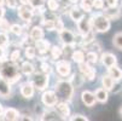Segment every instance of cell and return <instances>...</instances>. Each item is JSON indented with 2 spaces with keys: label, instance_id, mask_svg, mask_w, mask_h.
Listing matches in <instances>:
<instances>
[{
  "label": "cell",
  "instance_id": "obj_1",
  "mask_svg": "<svg viewBox=\"0 0 122 121\" xmlns=\"http://www.w3.org/2000/svg\"><path fill=\"white\" fill-rule=\"evenodd\" d=\"M0 78L5 79L10 84H15L21 79V70L17 62L11 59H1L0 61Z\"/></svg>",
  "mask_w": 122,
  "mask_h": 121
},
{
  "label": "cell",
  "instance_id": "obj_2",
  "mask_svg": "<svg viewBox=\"0 0 122 121\" xmlns=\"http://www.w3.org/2000/svg\"><path fill=\"white\" fill-rule=\"evenodd\" d=\"M58 97V99L61 100H65V102H70L73 99V95H74V87L70 84L69 80H61L56 84L55 90H53Z\"/></svg>",
  "mask_w": 122,
  "mask_h": 121
},
{
  "label": "cell",
  "instance_id": "obj_3",
  "mask_svg": "<svg viewBox=\"0 0 122 121\" xmlns=\"http://www.w3.org/2000/svg\"><path fill=\"white\" fill-rule=\"evenodd\" d=\"M90 18H91L92 29L94 32H98V33H107V32H109V29L111 27V23H110V20L104 13L93 15L92 17H90Z\"/></svg>",
  "mask_w": 122,
  "mask_h": 121
},
{
  "label": "cell",
  "instance_id": "obj_4",
  "mask_svg": "<svg viewBox=\"0 0 122 121\" xmlns=\"http://www.w3.org/2000/svg\"><path fill=\"white\" fill-rule=\"evenodd\" d=\"M48 75L47 74H44V73H36L34 74L33 76V80H31V84L34 86V89L38 90V91H44L47 89L48 86Z\"/></svg>",
  "mask_w": 122,
  "mask_h": 121
},
{
  "label": "cell",
  "instance_id": "obj_5",
  "mask_svg": "<svg viewBox=\"0 0 122 121\" xmlns=\"http://www.w3.org/2000/svg\"><path fill=\"white\" fill-rule=\"evenodd\" d=\"M18 17L24 21V22H30L33 16H34V12H33V6L30 4H21L18 7Z\"/></svg>",
  "mask_w": 122,
  "mask_h": 121
},
{
  "label": "cell",
  "instance_id": "obj_6",
  "mask_svg": "<svg viewBox=\"0 0 122 121\" xmlns=\"http://www.w3.org/2000/svg\"><path fill=\"white\" fill-rule=\"evenodd\" d=\"M41 100H42V103H44L45 107H47V108H53L55 104H56L59 99H58V97H57V95H56L55 91H51V90L45 91V90H44V93H42V96H41Z\"/></svg>",
  "mask_w": 122,
  "mask_h": 121
},
{
  "label": "cell",
  "instance_id": "obj_7",
  "mask_svg": "<svg viewBox=\"0 0 122 121\" xmlns=\"http://www.w3.org/2000/svg\"><path fill=\"white\" fill-rule=\"evenodd\" d=\"M56 70L61 76H68L71 73V64L66 59H58L56 61Z\"/></svg>",
  "mask_w": 122,
  "mask_h": 121
},
{
  "label": "cell",
  "instance_id": "obj_8",
  "mask_svg": "<svg viewBox=\"0 0 122 121\" xmlns=\"http://www.w3.org/2000/svg\"><path fill=\"white\" fill-rule=\"evenodd\" d=\"M59 39L63 45H75V34L70 29L63 28L59 32Z\"/></svg>",
  "mask_w": 122,
  "mask_h": 121
},
{
  "label": "cell",
  "instance_id": "obj_9",
  "mask_svg": "<svg viewBox=\"0 0 122 121\" xmlns=\"http://www.w3.org/2000/svg\"><path fill=\"white\" fill-rule=\"evenodd\" d=\"M53 108L58 113V115L62 116V119H66L68 116H70V108H69L68 102L65 100H58Z\"/></svg>",
  "mask_w": 122,
  "mask_h": 121
},
{
  "label": "cell",
  "instance_id": "obj_10",
  "mask_svg": "<svg viewBox=\"0 0 122 121\" xmlns=\"http://www.w3.org/2000/svg\"><path fill=\"white\" fill-rule=\"evenodd\" d=\"M12 95V87L11 84L6 81L5 79L0 78V97L1 98H10Z\"/></svg>",
  "mask_w": 122,
  "mask_h": 121
},
{
  "label": "cell",
  "instance_id": "obj_11",
  "mask_svg": "<svg viewBox=\"0 0 122 121\" xmlns=\"http://www.w3.org/2000/svg\"><path fill=\"white\" fill-rule=\"evenodd\" d=\"M34 93H35V89H34L31 81H27V82H23V84L21 85V95H22L25 99L33 98Z\"/></svg>",
  "mask_w": 122,
  "mask_h": 121
},
{
  "label": "cell",
  "instance_id": "obj_12",
  "mask_svg": "<svg viewBox=\"0 0 122 121\" xmlns=\"http://www.w3.org/2000/svg\"><path fill=\"white\" fill-rule=\"evenodd\" d=\"M102 64L105 67V68H109L111 65H115L117 63V58L114 53L111 52H105V53H102V56L99 57Z\"/></svg>",
  "mask_w": 122,
  "mask_h": 121
},
{
  "label": "cell",
  "instance_id": "obj_13",
  "mask_svg": "<svg viewBox=\"0 0 122 121\" xmlns=\"http://www.w3.org/2000/svg\"><path fill=\"white\" fill-rule=\"evenodd\" d=\"M77 24V29L79 33L81 35H85L86 33H88L90 30H92V24H91V18H86V17H82V18L76 22Z\"/></svg>",
  "mask_w": 122,
  "mask_h": 121
},
{
  "label": "cell",
  "instance_id": "obj_14",
  "mask_svg": "<svg viewBox=\"0 0 122 121\" xmlns=\"http://www.w3.org/2000/svg\"><path fill=\"white\" fill-rule=\"evenodd\" d=\"M81 100L86 107H93L97 102L94 93L91 92V91H83L81 93Z\"/></svg>",
  "mask_w": 122,
  "mask_h": 121
},
{
  "label": "cell",
  "instance_id": "obj_15",
  "mask_svg": "<svg viewBox=\"0 0 122 121\" xmlns=\"http://www.w3.org/2000/svg\"><path fill=\"white\" fill-rule=\"evenodd\" d=\"M20 115H21V113L17 110V109H15V108H7V109H5L4 111H3V117L1 119H4V120H9V121H16V120H20Z\"/></svg>",
  "mask_w": 122,
  "mask_h": 121
},
{
  "label": "cell",
  "instance_id": "obj_16",
  "mask_svg": "<svg viewBox=\"0 0 122 121\" xmlns=\"http://www.w3.org/2000/svg\"><path fill=\"white\" fill-rule=\"evenodd\" d=\"M104 15H105L110 21L111 20L116 21V20H118L121 17V10L117 6H109L108 9L104 10Z\"/></svg>",
  "mask_w": 122,
  "mask_h": 121
},
{
  "label": "cell",
  "instance_id": "obj_17",
  "mask_svg": "<svg viewBox=\"0 0 122 121\" xmlns=\"http://www.w3.org/2000/svg\"><path fill=\"white\" fill-rule=\"evenodd\" d=\"M50 47H51L50 41L48 40H45L44 38L35 41V48H38V51H39L41 55H45L47 51H50Z\"/></svg>",
  "mask_w": 122,
  "mask_h": 121
},
{
  "label": "cell",
  "instance_id": "obj_18",
  "mask_svg": "<svg viewBox=\"0 0 122 121\" xmlns=\"http://www.w3.org/2000/svg\"><path fill=\"white\" fill-rule=\"evenodd\" d=\"M29 38L33 40V41H36V40H40L44 38V29L42 27H39V26H35L30 29V33H29Z\"/></svg>",
  "mask_w": 122,
  "mask_h": 121
},
{
  "label": "cell",
  "instance_id": "obj_19",
  "mask_svg": "<svg viewBox=\"0 0 122 121\" xmlns=\"http://www.w3.org/2000/svg\"><path fill=\"white\" fill-rule=\"evenodd\" d=\"M108 74L114 79V81H121L122 80V70L115 64V65H111L108 68Z\"/></svg>",
  "mask_w": 122,
  "mask_h": 121
},
{
  "label": "cell",
  "instance_id": "obj_20",
  "mask_svg": "<svg viewBox=\"0 0 122 121\" xmlns=\"http://www.w3.org/2000/svg\"><path fill=\"white\" fill-rule=\"evenodd\" d=\"M69 16L70 18L74 21V22H79L82 17H85V12L81 10V7H77V6H73L69 11Z\"/></svg>",
  "mask_w": 122,
  "mask_h": 121
},
{
  "label": "cell",
  "instance_id": "obj_21",
  "mask_svg": "<svg viewBox=\"0 0 122 121\" xmlns=\"http://www.w3.org/2000/svg\"><path fill=\"white\" fill-rule=\"evenodd\" d=\"M94 96H96V99L97 102H100V103H107L108 99H109V91L105 90V89H97L96 92H94Z\"/></svg>",
  "mask_w": 122,
  "mask_h": 121
},
{
  "label": "cell",
  "instance_id": "obj_22",
  "mask_svg": "<svg viewBox=\"0 0 122 121\" xmlns=\"http://www.w3.org/2000/svg\"><path fill=\"white\" fill-rule=\"evenodd\" d=\"M20 70H21V74H24V75H27V76H30V75L34 74V72H35V68H34V65H33L30 62L25 61V62H23V63L21 64Z\"/></svg>",
  "mask_w": 122,
  "mask_h": 121
},
{
  "label": "cell",
  "instance_id": "obj_23",
  "mask_svg": "<svg viewBox=\"0 0 122 121\" xmlns=\"http://www.w3.org/2000/svg\"><path fill=\"white\" fill-rule=\"evenodd\" d=\"M69 81H70V84L73 85L74 89H75V87L77 89V87H81V86L83 85V82H85V76H83V74H81V73L73 74Z\"/></svg>",
  "mask_w": 122,
  "mask_h": 121
},
{
  "label": "cell",
  "instance_id": "obj_24",
  "mask_svg": "<svg viewBox=\"0 0 122 121\" xmlns=\"http://www.w3.org/2000/svg\"><path fill=\"white\" fill-rule=\"evenodd\" d=\"M114 84H115V81H114V79H112L109 74L102 76V87H103V89H105V90L110 91V90L112 89Z\"/></svg>",
  "mask_w": 122,
  "mask_h": 121
},
{
  "label": "cell",
  "instance_id": "obj_25",
  "mask_svg": "<svg viewBox=\"0 0 122 121\" xmlns=\"http://www.w3.org/2000/svg\"><path fill=\"white\" fill-rule=\"evenodd\" d=\"M40 119L41 120H59L61 117H59V115L56 110H51V108H50L48 110L45 109V111H44V114L41 115Z\"/></svg>",
  "mask_w": 122,
  "mask_h": 121
},
{
  "label": "cell",
  "instance_id": "obj_26",
  "mask_svg": "<svg viewBox=\"0 0 122 121\" xmlns=\"http://www.w3.org/2000/svg\"><path fill=\"white\" fill-rule=\"evenodd\" d=\"M94 30L92 29V30H90L88 33H86L85 35H82V42H81V45L82 46H88L91 42H93L94 41Z\"/></svg>",
  "mask_w": 122,
  "mask_h": 121
},
{
  "label": "cell",
  "instance_id": "obj_27",
  "mask_svg": "<svg viewBox=\"0 0 122 121\" xmlns=\"http://www.w3.org/2000/svg\"><path fill=\"white\" fill-rule=\"evenodd\" d=\"M70 58L75 62V63H81V62H83L85 61V52L82 50H74L73 51V53H71V56H70Z\"/></svg>",
  "mask_w": 122,
  "mask_h": 121
},
{
  "label": "cell",
  "instance_id": "obj_28",
  "mask_svg": "<svg viewBox=\"0 0 122 121\" xmlns=\"http://www.w3.org/2000/svg\"><path fill=\"white\" fill-rule=\"evenodd\" d=\"M50 55H51V58L53 61L61 59V57H62V48L59 46H57V45L50 47Z\"/></svg>",
  "mask_w": 122,
  "mask_h": 121
},
{
  "label": "cell",
  "instance_id": "obj_29",
  "mask_svg": "<svg viewBox=\"0 0 122 121\" xmlns=\"http://www.w3.org/2000/svg\"><path fill=\"white\" fill-rule=\"evenodd\" d=\"M85 61L92 65V64H96L99 61V56H98L97 52H94V51H90V52H87V55L85 56Z\"/></svg>",
  "mask_w": 122,
  "mask_h": 121
},
{
  "label": "cell",
  "instance_id": "obj_30",
  "mask_svg": "<svg viewBox=\"0 0 122 121\" xmlns=\"http://www.w3.org/2000/svg\"><path fill=\"white\" fill-rule=\"evenodd\" d=\"M80 7L81 10L86 13V12H91L93 9V4L92 0H80Z\"/></svg>",
  "mask_w": 122,
  "mask_h": 121
},
{
  "label": "cell",
  "instance_id": "obj_31",
  "mask_svg": "<svg viewBox=\"0 0 122 121\" xmlns=\"http://www.w3.org/2000/svg\"><path fill=\"white\" fill-rule=\"evenodd\" d=\"M41 24H42V29H46V30H48V32L55 30V21H53V20L45 18V20H42Z\"/></svg>",
  "mask_w": 122,
  "mask_h": 121
},
{
  "label": "cell",
  "instance_id": "obj_32",
  "mask_svg": "<svg viewBox=\"0 0 122 121\" xmlns=\"http://www.w3.org/2000/svg\"><path fill=\"white\" fill-rule=\"evenodd\" d=\"M10 32L13 34V35H16V37H21L22 33H23V27L21 24H17V23L16 24H11Z\"/></svg>",
  "mask_w": 122,
  "mask_h": 121
},
{
  "label": "cell",
  "instance_id": "obj_33",
  "mask_svg": "<svg viewBox=\"0 0 122 121\" xmlns=\"http://www.w3.org/2000/svg\"><path fill=\"white\" fill-rule=\"evenodd\" d=\"M112 45L118 48V50H122V33H117L114 35L112 38Z\"/></svg>",
  "mask_w": 122,
  "mask_h": 121
},
{
  "label": "cell",
  "instance_id": "obj_34",
  "mask_svg": "<svg viewBox=\"0 0 122 121\" xmlns=\"http://www.w3.org/2000/svg\"><path fill=\"white\" fill-rule=\"evenodd\" d=\"M24 53H25V57L28 59H34V58H35V56H36V48L34 47V46H27Z\"/></svg>",
  "mask_w": 122,
  "mask_h": 121
},
{
  "label": "cell",
  "instance_id": "obj_35",
  "mask_svg": "<svg viewBox=\"0 0 122 121\" xmlns=\"http://www.w3.org/2000/svg\"><path fill=\"white\" fill-rule=\"evenodd\" d=\"M47 9L51 12H56L59 9V3L58 0H47Z\"/></svg>",
  "mask_w": 122,
  "mask_h": 121
},
{
  "label": "cell",
  "instance_id": "obj_36",
  "mask_svg": "<svg viewBox=\"0 0 122 121\" xmlns=\"http://www.w3.org/2000/svg\"><path fill=\"white\" fill-rule=\"evenodd\" d=\"M9 42H10V38H9V35H7V33L0 32V46L5 48V47L9 45Z\"/></svg>",
  "mask_w": 122,
  "mask_h": 121
},
{
  "label": "cell",
  "instance_id": "obj_37",
  "mask_svg": "<svg viewBox=\"0 0 122 121\" xmlns=\"http://www.w3.org/2000/svg\"><path fill=\"white\" fill-rule=\"evenodd\" d=\"M10 27H11V24L9 23L7 20H5V18H0V32H5V33H7V32H10Z\"/></svg>",
  "mask_w": 122,
  "mask_h": 121
},
{
  "label": "cell",
  "instance_id": "obj_38",
  "mask_svg": "<svg viewBox=\"0 0 122 121\" xmlns=\"http://www.w3.org/2000/svg\"><path fill=\"white\" fill-rule=\"evenodd\" d=\"M83 76H85V80H88V81H93V80L96 79V69L91 67V68L88 69V72L83 74Z\"/></svg>",
  "mask_w": 122,
  "mask_h": 121
},
{
  "label": "cell",
  "instance_id": "obj_39",
  "mask_svg": "<svg viewBox=\"0 0 122 121\" xmlns=\"http://www.w3.org/2000/svg\"><path fill=\"white\" fill-rule=\"evenodd\" d=\"M40 69H41V73L47 74V75H50V74L52 73V67H51V64L47 63V62H42L41 65H40Z\"/></svg>",
  "mask_w": 122,
  "mask_h": 121
},
{
  "label": "cell",
  "instance_id": "obj_40",
  "mask_svg": "<svg viewBox=\"0 0 122 121\" xmlns=\"http://www.w3.org/2000/svg\"><path fill=\"white\" fill-rule=\"evenodd\" d=\"M10 59L13 61V62H17V63L21 61V51H20V48H16L13 52L10 55Z\"/></svg>",
  "mask_w": 122,
  "mask_h": 121
},
{
  "label": "cell",
  "instance_id": "obj_41",
  "mask_svg": "<svg viewBox=\"0 0 122 121\" xmlns=\"http://www.w3.org/2000/svg\"><path fill=\"white\" fill-rule=\"evenodd\" d=\"M5 4L9 6V9H17L20 6V0H5Z\"/></svg>",
  "mask_w": 122,
  "mask_h": 121
},
{
  "label": "cell",
  "instance_id": "obj_42",
  "mask_svg": "<svg viewBox=\"0 0 122 121\" xmlns=\"http://www.w3.org/2000/svg\"><path fill=\"white\" fill-rule=\"evenodd\" d=\"M69 120H71V121H88V117L82 115V114H75L71 117H69Z\"/></svg>",
  "mask_w": 122,
  "mask_h": 121
},
{
  "label": "cell",
  "instance_id": "obj_43",
  "mask_svg": "<svg viewBox=\"0 0 122 121\" xmlns=\"http://www.w3.org/2000/svg\"><path fill=\"white\" fill-rule=\"evenodd\" d=\"M53 21H55V30L61 32V30L64 28V23H63V21H62L61 18H58V17H56Z\"/></svg>",
  "mask_w": 122,
  "mask_h": 121
},
{
  "label": "cell",
  "instance_id": "obj_44",
  "mask_svg": "<svg viewBox=\"0 0 122 121\" xmlns=\"http://www.w3.org/2000/svg\"><path fill=\"white\" fill-rule=\"evenodd\" d=\"M93 9L97 10H103L104 9V0H92Z\"/></svg>",
  "mask_w": 122,
  "mask_h": 121
},
{
  "label": "cell",
  "instance_id": "obj_45",
  "mask_svg": "<svg viewBox=\"0 0 122 121\" xmlns=\"http://www.w3.org/2000/svg\"><path fill=\"white\" fill-rule=\"evenodd\" d=\"M29 4H30L33 7H36V6L44 5V4H45V0H29Z\"/></svg>",
  "mask_w": 122,
  "mask_h": 121
},
{
  "label": "cell",
  "instance_id": "obj_46",
  "mask_svg": "<svg viewBox=\"0 0 122 121\" xmlns=\"http://www.w3.org/2000/svg\"><path fill=\"white\" fill-rule=\"evenodd\" d=\"M105 3L108 4V6H117L118 0H105Z\"/></svg>",
  "mask_w": 122,
  "mask_h": 121
},
{
  "label": "cell",
  "instance_id": "obj_47",
  "mask_svg": "<svg viewBox=\"0 0 122 121\" xmlns=\"http://www.w3.org/2000/svg\"><path fill=\"white\" fill-rule=\"evenodd\" d=\"M4 17H5V9L0 6V18H4Z\"/></svg>",
  "mask_w": 122,
  "mask_h": 121
},
{
  "label": "cell",
  "instance_id": "obj_48",
  "mask_svg": "<svg viewBox=\"0 0 122 121\" xmlns=\"http://www.w3.org/2000/svg\"><path fill=\"white\" fill-rule=\"evenodd\" d=\"M5 55V52H4V47H1V46H0V61H1V59H4V56Z\"/></svg>",
  "mask_w": 122,
  "mask_h": 121
},
{
  "label": "cell",
  "instance_id": "obj_49",
  "mask_svg": "<svg viewBox=\"0 0 122 121\" xmlns=\"http://www.w3.org/2000/svg\"><path fill=\"white\" fill-rule=\"evenodd\" d=\"M3 111H4V108H3V105H1V103H0V116L3 115Z\"/></svg>",
  "mask_w": 122,
  "mask_h": 121
},
{
  "label": "cell",
  "instance_id": "obj_50",
  "mask_svg": "<svg viewBox=\"0 0 122 121\" xmlns=\"http://www.w3.org/2000/svg\"><path fill=\"white\" fill-rule=\"evenodd\" d=\"M69 3H71V4H77L79 0H69Z\"/></svg>",
  "mask_w": 122,
  "mask_h": 121
},
{
  "label": "cell",
  "instance_id": "obj_51",
  "mask_svg": "<svg viewBox=\"0 0 122 121\" xmlns=\"http://www.w3.org/2000/svg\"><path fill=\"white\" fill-rule=\"evenodd\" d=\"M5 4V0H0V6H4Z\"/></svg>",
  "mask_w": 122,
  "mask_h": 121
},
{
  "label": "cell",
  "instance_id": "obj_52",
  "mask_svg": "<svg viewBox=\"0 0 122 121\" xmlns=\"http://www.w3.org/2000/svg\"><path fill=\"white\" fill-rule=\"evenodd\" d=\"M120 115L122 116V107H121V109H120Z\"/></svg>",
  "mask_w": 122,
  "mask_h": 121
},
{
  "label": "cell",
  "instance_id": "obj_53",
  "mask_svg": "<svg viewBox=\"0 0 122 121\" xmlns=\"http://www.w3.org/2000/svg\"><path fill=\"white\" fill-rule=\"evenodd\" d=\"M118 1H120V3H121V4H122V0H118Z\"/></svg>",
  "mask_w": 122,
  "mask_h": 121
}]
</instances>
